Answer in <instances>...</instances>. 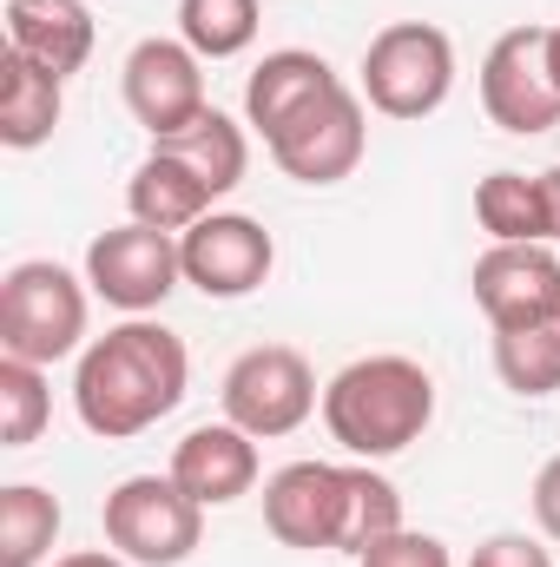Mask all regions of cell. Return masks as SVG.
<instances>
[{
    "label": "cell",
    "mask_w": 560,
    "mask_h": 567,
    "mask_svg": "<svg viewBox=\"0 0 560 567\" xmlns=\"http://www.w3.org/2000/svg\"><path fill=\"white\" fill-rule=\"evenodd\" d=\"M191 390V350L158 317H126L93 337L73 363V416L100 442H133L158 429Z\"/></svg>",
    "instance_id": "obj_1"
},
{
    "label": "cell",
    "mask_w": 560,
    "mask_h": 567,
    "mask_svg": "<svg viewBox=\"0 0 560 567\" xmlns=\"http://www.w3.org/2000/svg\"><path fill=\"white\" fill-rule=\"evenodd\" d=\"M265 528L297 555H363L409 522L396 482L376 475V462H283L265 482Z\"/></svg>",
    "instance_id": "obj_2"
},
{
    "label": "cell",
    "mask_w": 560,
    "mask_h": 567,
    "mask_svg": "<svg viewBox=\"0 0 560 567\" xmlns=\"http://www.w3.org/2000/svg\"><path fill=\"white\" fill-rule=\"evenodd\" d=\"M435 423V377L416 357H356L323 383V429L350 462H390Z\"/></svg>",
    "instance_id": "obj_3"
},
{
    "label": "cell",
    "mask_w": 560,
    "mask_h": 567,
    "mask_svg": "<svg viewBox=\"0 0 560 567\" xmlns=\"http://www.w3.org/2000/svg\"><path fill=\"white\" fill-rule=\"evenodd\" d=\"M86 317H93L86 271H66L53 258H20L0 278V357L53 370L86 350Z\"/></svg>",
    "instance_id": "obj_4"
},
{
    "label": "cell",
    "mask_w": 560,
    "mask_h": 567,
    "mask_svg": "<svg viewBox=\"0 0 560 567\" xmlns=\"http://www.w3.org/2000/svg\"><path fill=\"white\" fill-rule=\"evenodd\" d=\"M356 93L370 113L383 120H435L455 93V40L435 20H390L370 47H363V73Z\"/></svg>",
    "instance_id": "obj_5"
},
{
    "label": "cell",
    "mask_w": 560,
    "mask_h": 567,
    "mask_svg": "<svg viewBox=\"0 0 560 567\" xmlns=\"http://www.w3.org/2000/svg\"><path fill=\"white\" fill-rule=\"evenodd\" d=\"M106 548H120L133 567H178L205 542V508L172 475H126L100 502Z\"/></svg>",
    "instance_id": "obj_6"
},
{
    "label": "cell",
    "mask_w": 560,
    "mask_h": 567,
    "mask_svg": "<svg viewBox=\"0 0 560 567\" xmlns=\"http://www.w3.org/2000/svg\"><path fill=\"white\" fill-rule=\"evenodd\" d=\"M218 403H225V423H238L245 435H258V442H278V435H297V429L323 410V390H317V370H310L303 350L258 343V350H245L225 370Z\"/></svg>",
    "instance_id": "obj_7"
},
{
    "label": "cell",
    "mask_w": 560,
    "mask_h": 567,
    "mask_svg": "<svg viewBox=\"0 0 560 567\" xmlns=\"http://www.w3.org/2000/svg\"><path fill=\"white\" fill-rule=\"evenodd\" d=\"M481 113L488 126L515 133V140H541L560 126V80L548 60V27H508L488 53H481Z\"/></svg>",
    "instance_id": "obj_8"
},
{
    "label": "cell",
    "mask_w": 560,
    "mask_h": 567,
    "mask_svg": "<svg viewBox=\"0 0 560 567\" xmlns=\"http://www.w3.org/2000/svg\"><path fill=\"white\" fill-rule=\"evenodd\" d=\"M265 152L278 158V172L297 178V185H343V178L363 165V152H370V106H363V93H356L350 80L330 86V93L310 100Z\"/></svg>",
    "instance_id": "obj_9"
},
{
    "label": "cell",
    "mask_w": 560,
    "mask_h": 567,
    "mask_svg": "<svg viewBox=\"0 0 560 567\" xmlns=\"http://www.w3.org/2000/svg\"><path fill=\"white\" fill-rule=\"evenodd\" d=\"M86 284H93V297H106L113 310H126V317H152L178 284H185V258H178V231H152L139 218H126V225H113V231H100L93 245H86Z\"/></svg>",
    "instance_id": "obj_10"
},
{
    "label": "cell",
    "mask_w": 560,
    "mask_h": 567,
    "mask_svg": "<svg viewBox=\"0 0 560 567\" xmlns=\"http://www.w3.org/2000/svg\"><path fill=\"white\" fill-rule=\"evenodd\" d=\"M120 93H126V113L139 120L152 140L185 133L211 106L205 100V60L178 33H145L139 47L126 53V66H120Z\"/></svg>",
    "instance_id": "obj_11"
},
{
    "label": "cell",
    "mask_w": 560,
    "mask_h": 567,
    "mask_svg": "<svg viewBox=\"0 0 560 567\" xmlns=\"http://www.w3.org/2000/svg\"><path fill=\"white\" fill-rule=\"evenodd\" d=\"M178 258H185V284L198 297L238 303L258 284H271V271H278V238L258 218H245V212H211L191 231H178Z\"/></svg>",
    "instance_id": "obj_12"
},
{
    "label": "cell",
    "mask_w": 560,
    "mask_h": 567,
    "mask_svg": "<svg viewBox=\"0 0 560 567\" xmlns=\"http://www.w3.org/2000/svg\"><path fill=\"white\" fill-rule=\"evenodd\" d=\"M468 290L488 330L560 323V251L554 245H488L468 271Z\"/></svg>",
    "instance_id": "obj_13"
},
{
    "label": "cell",
    "mask_w": 560,
    "mask_h": 567,
    "mask_svg": "<svg viewBox=\"0 0 560 567\" xmlns=\"http://www.w3.org/2000/svg\"><path fill=\"white\" fill-rule=\"evenodd\" d=\"M198 508H231L258 488L265 462H258V435H245L238 423H198L178 449H172V468H165Z\"/></svg>",
    "instance_id": "obj_14"
},
{
    "label": "cell",
    "mask_w": 560,
    "mask_h": 567,
    "mask_svg": "<svg viewBox=\"0 0 560 567\" xmlns=\"http://www.w3.org/2000/svg\"><path fill=\"white\" fill-rule=\"evenodd\" d=\"M330 86H343V73H336L323 53H310V47H278V53H265V60L251 66V80H245V126L271 145L283 126H290L310 100H323Z\"/></svg>",
    "instance_id": "obj_15"
},
{
    "label": "cell",
    "mask_w": 560,
    "mask_h": 567,
    "mask_svg": "<svg viewBox=\"0 0 560 567\" xmlns=\"http://www.w3.org/2000/svg\"><path fill=\"white\" fill-rule=\"evenodd\" d=\"M7 53H27L33 66L73 80L86 60H93V7L86 0H7Z\"/></svg>",
    "instance_id": "obj_16"
},
{
    "label": "cell",
    "mask_w": 560,
    "mask_h": 567,
    "mask_svg": "<svg viewBox=\"0 0 560 567\" xmlns=\"http://www.w3.org/2000/svg\"><path fill=\"white\" fill-rule=\"evenodd\" d=\"M126 212L139 225H152V231H191L198 218L218 212V192L198 178V165H185L178 152L152 145L133 165V178H126Z\"/></svg>",
    "instance_id": "obj_17"
},
{
    "label": "cell",
    "mask_w": 560,
    "mask_h": 567,
    "mask_svg": "<svg viewBox=\"0 0 560 567\" xmlns=\"http://www.w3.org/2000/svg\"><path fill=\"white\" fill-rule=\"evenodd\" d=\"M66 120V80L33 66L27 53H0V145L40 152Z\"/></svg>",
    "instance_id": "obj_18"
},
{
    "label": "cell",
    "mask_w": 560,
    "mask_h": 567,
    "mask_svg": "<svg viewBox=\"0 0 560 567\" xmlns=\"http://www.w3.org/2000/svg\"><path fill=\"white\" fill-rule=\"evenodd\" d=\"M165 145V152H178L185 165H198V178L225 198V192H238L245 185V172H251V126L245 120H231V113H218V106H205L185 133H172V140H152Z\"/></svg>",
    "instance_id": "obj_19"
},
{
    "label": "cell",
    "mask_w": 560,
    "mask_h": 567,
    "mask_svg": "<svg viewBox=\"0 0 560 567\" xmlns=\"http://www.w3.org/2000/svg\"><path fill=\"white\" fill-rule=\"evenodd\" d=\"M475 225L495 245H548V205H541V172H488L475 178Z\"/></svg>",
    "instance_id": "obj_20"
},
{
    "label": "cell",
    "mask_w": 560,
    "mask_h": 567,
    "mask_svg": "<svg viewBox=\"0 0 560 567\" xmlns=\"http://www.w3.org/2000/svg\"><path fill=\"white\" fill-rule=\"evenodd\" d=\"M60 522L66 515L40 482H7L0 488V567H46Z\"/></svg>",
    "instance_id": "obj_21"
},
{
    "label": "cell",
    "mask_w": 560,
    "mask_h": 567,
    "mask_svg": "<svg viewBox=\"0 0 560 567\" xmlns=\"http://www.w3.org/2000/svg\"><path fill=\"white\" fill-rule=\"evenodd\" d=\"M265 7L258 0H178V40L198 60H238L258 47Z\"/></svg>",
    "instance_id": "obj_22"
},
{
    "label": "cell",
    "mask_w": 560,
    "mask_h": 567,
    "mask_svg": "<svg viewBox=\"0 0 560 567\" xmlns=\"http://www.w3.org/2000/svg\"><path fill=\"white\" fill-rule=\"evenodd\" d=\"M495 377L501 390L541 403L560 390V323H535V330H495Z\"/></svg>",
    "instance_id": "obj_23"
},
{
    "label": "cell",
    "mask_w": 560,
    "mask_h": 567,
    "mask_svg": "<svg viewBox=\"0 0 560 567\" xmlns=\"http://www.w3.org/2000/svg\"><path fill=\"white\" fill-rule=\"evenodd\" d=\"M46 423H53L46 370H40V363H20V357H0V449L40 442Z\"/></svg>",
    "instance_id": "obj_24"
},
{
    "label": "cell",
    "mask_w": 560,
    "mask_h": 567,
    "mask_svg": "<svg viewBox=\"0 0 560 567\" xmlns=\"http://www.w3.org/2000/svg\"><path fill=\"white\" fill-rule=\"evenodd\" d=\"M356 567H455L448 555V542L442 535H422V528H396V535H383V542H370Z\"/></svg>",
    "instance_id": "obj_25"
},
{
    "label": "cell",
    "mask_w": 560,
    "mask_h": 567,
    "mask_svg": "<svg viewBox=\"0 0 560 567\" xmlns=\"http://www.w3.org/2000/svg\"><path fill=\"white\" fill-rule=\"evenodd\" d=\"M468 567H554V548H548V535H488L475 555H468Z\"/></svg>",
    "instance_id": "obj_26"
},
{
    "label": "cell",
    "mask_w": 560,
    "mask_h": 567,
    "mask_svg": "<svg viewBox=\"0 0 560 567\" xmlns=\"http://www.w3.org/2000/svg\"><path fill=\"white\" fill-rule=\"evenodd\" d=\"M528 502H535V528L560 548V455L541 462V475H535V495H528Z\"/></svg>",
    "instance_id": "obj_27"
},
{
    "label": "cell",
    "mask_w": 560,
    "mask_h": 567,
    "mask_svg": "<svg viewBox=\"0 0 560 567\" xmlns=\"http://www.w3.org/2000/svg\"><path fill=\"white\" fill-rule=\"evenodd\" d=\"M541 205H548V245L560 251V165L541 172Z\"/></svg>",
    "instance_id": "obj_28"
},
{
    "label": "cell",
    "mask_w": 560,
    "mask_h": 567,
    "mask_svg": "<svg viewBox=\"0 0 560 567\" xmlns=\"http://www.w3.org/2000/svg\"><path fill=\"white\" fill-rule=\"evenodd\" d=\"M53 567H133L120 548H80V555H60Z\"/></svg>",
    "instance_id": "obj_29"
},
{
    "label": "cell",
    "mask_w": 560,
    "mask_h": 567,
    "mask_svg": "<svg viewBox=\"0 0 560 567\" xmlns=\"http://www.w3.org/2000/svg\"><path fill=\"white\" fill-rule=\"evenodd\" d=\"M548 60H554V80H560V20L548 27Z\"/></svg>",
    "instance_id": "obj_30"
}]
</instances>
